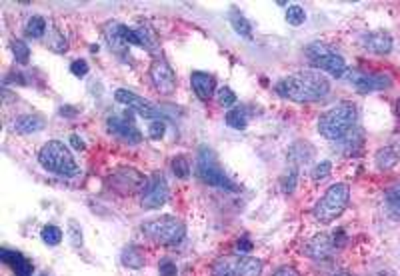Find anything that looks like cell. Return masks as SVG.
<instances>
[{
  "mask_svg": "<svg viewBox=\"0 0 400 276\" xmlns=\"http://www.w3.org/2000/svg\"><path fill=\"white\" fill-rule=\"evenodd\" d=\"M330 172H333V163L322 161L312 168V180H324L326 177H330Z\"/></svg>",
  "mask_w": 400,
  "mask_h": 276,
  "instance_id": "cell-37",
  "label": "cell"
},
{
  "mask_svg": "<svg viewBox=\"0 0 400 276\" xmlns=\"http://www.w3.org/2000/svg\"><path fill=\"white\" fill-rule=\"evenodd\" d=\"M63 230L58 227H54V225H47V227L42 228V232H40L42 243L48 244V246H58V244L63 243Z\"/></svg>",
  "mask_w": 400,
  "mask_h": 276,
  "instance_id": "cell-30",
  "label": "cell"
},
{
  "mask_svg": "<svg viewBox=\"0 0 400 276\" xmlns=\"http://www.w3.org/2000/svg\"><path fill=\"white\" fill-rule=\"evenodd\" d=\"M336 145L340 147L338 152H342L344 156H356V154H360V150L365 147V134H362L360 129H354L342 140H338Z\"/></svg>",
  "mask_w": 400,
  "mask_h": 276,
  "instance_id": "cell-18",
  "label": "cell"
},
{
  "mask_svg": "<svg viewBox=\"0 0 400 276\" xmlns=\"http://www.w3.org/2000/svg\"><path fill=\"white\" fill-rule=\"evenodd\" d=\"M360 44L374 54H388L392 50V36L383 31H374V33L362 34Z\"/></svg>",
  "mask_w": 400,
  "mask_h": 276,
  "instance_id": "cell-15",
  "label": "cell"
},
{
  "mask_svg": "<svg viewBox=\"0 0 400 276\" xmlns=\"http://www.w3.org/2000/svg\"><path fill=\"white\" fill-rule=\"evenodd\" d=\"M70 145L77 148V150H84V143L80 140L79 136H72V138H70Z\"/></svg>",
  "mask_w": 400,
  "mask_h": 276,
  "instance_id": "cell-45",
  "label": "cell"
},
{
  "mask_svg": "<svg viewBox=\"0 0 400 276\" xmlns=\"http://www.w3.org/2000/svg\"><path fill=\"white\" fill-rule=\"evenodd\" d=\"M47 33V20L42 17H32L29 22H26V34L31 38H40Z\"/></svg>",
  "mask_w": 400,
  "mask_h": 276,
  "instance_id": "cell-32",
  "label": "cell"
},
{
  "mask_svg": "<svg viewBox=\"0 0 400 276\" xmlns=\"http://www.w3.org/2000/svg\"><path fill=\"white\" fill-rule=\"evenodd\" d=\"M13 54H15L16 63L20 65H26L29 58H31V49L24 40H13Z\"/></svg>",
  "mask_w": 400,
  "mask_h": 276,
  "instance_id": "cell-34",
  "label": "cell"
},
{
  "mask_svg": "<svg viewBox=\"0 0 400 276\" xmlns=\"http://www.w3.org/2000/svg\"><path fill=\"white\" fill-rule=\"evenodd\" d=\"M312 154H314V150L312 147L308 145V143H304V140H298V143H294L290 150H288V161L292 166H301V164L308 163V161H312Z\"/></svg>",
  "mask_w": 400,
  "mask_h": 276,
  "instance_id": "cell-20",
  "label": "cell"
},
{
  "mask_svg": "<svg viewBox=\"0 0 400 276\" xmlns=\"http://www.w3.org/2000/svg\"><path fill=\"white\" fill-rule=\"evenodd\" d=\"M68 236H70V244L74 248H82V230L77 220H70L68 222Z\"/></svg>",
  "mask_w": 400,
  "mask_h": 276,
  "instance_id": "cell-36",
  "label": "cell"
},
{
  "mask_svg": "<svg viewBox=\"0 0 400 276\" xmlns=\"http://www.w3.org/2000/svg\"><path fill=\"white\" fill-rule=\"evenodd\" d=\"M191 84L192 90L196 92V97L200 98V100H210L212 95H214V90H216V81H214V76L208 74V72H200V70L192 72Z\"/></svg>",
  "mask_w": 400,
  "mask_h": 276,
  "instance_id": "cell-17",
  "label": "cell"
},
{
  "mask_svg": "<svg viewBox=\"0 0 400 276\" xmlns=\"http://www.w3.org/2000/svg\"><path fill=\"white\" fill-rule=\"evenodd\" d=\"M216 98H218V104L221 106H226V108H230V106H234L237 104V95L228 88V86H224V88H221L218 92H216Z\"/></svg>",
  "mask_w": 400,
  "mask_h": 276,
  "instance_id": "cell-35",
  "label": "cell"
},
{
  "mask_svg": "<svg viewBox=\"0 0 400 276\" xmlns=\"http://www.w3.org/2000/svg\"><path fill=\"white\" fill-rule=\"evenodd\" d=\"M159 273L160 276H176L178 275V268H176V264L173 260L162 259L159 264Z\"/></svg>",
  "mask_w": 400,
  "mask_h": 276,
  "instance_id": "cell-41",
  "label": "cell"
},
{
  "mask_svg": "<svg viewBox=\"0 0 400 276\" xmlns=\"http://www.w3.org/2000/svg\"><path fill=\"white\" fill-rule=\"evenodd\" d=\"M48 49L54 52H64L66 50V38L58 31H52V36L48 40Z\"/></svg>",
  "mask_w": 400,
  "mask_h": 276,
  "instance_id": "cell-39",
  "label": "cell"
},
{
  "mask_svg": "<svg viewBox=\"0 0 400 276\" xmlns=\"http://www.w3.org/2000/svg\"><path fill=\"white\" fill-rule=\"evenodd\" d=\"M164 132H166V127H164V122L162 120H152L150 122V127H148V136L152 138V140H160L162 136H164Z\"/></svg>",
  "mask_w": 400,
  "mask_h": 276,
  "instance_id": "cell-40",
  "label": "cell"
},
{
  "mask_svg": "<svg viewBox=\"0 0 400 276\" xmlns=\"http://www.w3.org/2000/svg\"><path fill=\"white\" fill-rule=\"evenodd\" d=\"M106 40H109V44H111V49L116 52V54H122V52H127V42L122 40V36L118 33V24L116 22H112L106 26Z\"/></svg>",
  "mask_w": 400,
  "mask_h": 276,
  "instance_id": "cell-27",
  "label": "cell"
},
{
  "mask_svg": "<svg viewBox=\"0 0 400 276\" xmlns=\"http://www.w3.org/2000/svg\"><path fill=\"white\" fill-rule=\"evenodd\" d=\"M272 276H301V273L294 266H280Z\"/></svg>",
  "mask_w": 400,
  "mask_h": 276,
  "instance_id": "cell-43",
  "label": "cell"
},
{
  "mask_svg": "<svg viewBox=\"0 0 400 276\" xmlns=\"http://www.w3.org/2000/svg\"><path fill=\"white\" fill-rule=\"evenodd\" d=\"M276 92L292 102H314L330 92V82L320 70H301L276 82Z\"/></svg>",
  "mask_w": 400,
  "mask_h": 276,
  "instance_id": "cell-1",
  "label": "cell"
},
{
  "mask_svg": "<svg viewBox=\"0 0 400 276\" xmlns=\"http://www.w3.org/2000/svg\"><path fill=\"white\" fill-rule=\"evenodd\" d=\"M296 179H298V168H296V166H290L288 174L282 179V193L290 195V193L294 190V186H296Z\"/></svg>",
  "mask_w": 400,
  "mask_h": 276,
  "instance_id": "cell-38",
  "label": "cell"
},
{
  "mask_svg": "<svg viewBox=\"0 0 400 276\" xmlns=\"http://www.w3.org/2000/svg\"><path fill=\"white\" fill-rule=\"evenodd\" d=\"M312 65L319 68L320 72L324 74H330V76H336V79H342L346 72H349V66L344 63V58L340 56V54H336V50L333 49L330 52H326V54H322L319 58H314V60H310Z\"/></svg>",
  "mask_w": 400,
  "mask_h": 276,
  "instance_id": "cell-13",
  "label": "cell"
},
{
  "mask_svg": "<svg viewBox=\"0 0 400 276\" xmlns=\"http://www.w3.org/2000/svg\"><path fill=\"white\" fill-rule=\"evenodd\" d=\"M40 276H48V275H40Z\"/></svg>",
  "mask_w": 400,
  "mask_h": 276,
  "instance_id": "cell-48",
  "label": "cell"
},
{
  "mask_svg": "<svg viewBox=\"0 0 400 276\" xmlns=\"http://www.w3.org/2000/svg\"><path fill=\"white\" fill-rule=\"evenodd\" d=\"M352 86L360 92H376V90H384L392 84V79L388 74H381V72H362V70H352L349 68V72L344 74Z\"/></svg>",
  "mask_w": 400,
  "mask_h": 276,
  "instance_id": "cell-9",
  "label": "cell"
},
{
  "mask_svg": "<svg viewBox=\"0 0 400 276\" xmlns=\"http://www.w3.org/2000/svg\"><path fill=\"white\" fill-rule=\"evenodd\" d=\"M239 262V276H260L262 275V260L255 257H237Z\"/></svg>",
  "mask_w": 400,
  "mask_h": 276,
  "instance_id": "cell-25",
  "label": "cell"
},
{
  "mask_svg": "<svg viewBox=\"0 0 400 276\" xmlns=\"http://www.w3.org/2000/svg\"><path fill=\"white\" fill-rule=\"evenodd\" d=\"M287 22L290 26H301V24H304V22H306V13H304L303 6H298V4L288 6Z\"/></svg>",
  "mask_w": 400,
  "mask_h": 276,
  "instance_id": "cell-33",
  "label": "cell"
},
{
  "mask_svg": "<svg viewBox=\"0 0 400 276\" xmlns=\"http://www.w3.org/2000/svg\"><path fill=\"white\" fill-rule=\"evenodd\" d=\"M356 129V106L351 102H340L319 118V132L326 138L338 143L351 130Z\"/></svg>",
  "mask_w": 400,
  "mask_h": 276,
  "instance_id": "cell-2",
  "label": "cell"
},
{
  "mask_svg": "<svg viewBox=\"0 0 400 276\" xmlns=\"http://www.w3.org/2000/svg\"><path fill=\"white\" fill-rule=\"evenodd\" d=\"M109 186L116 195L120 196H136L143 195L144 186L148 180L144 179L143 172H138L132 166H120L116 170H112V174L106 179Z\"/></svg>",
  "mask_w": 400,
  "mask_h": 276,
  "instance_id": "cell-7",
  "label": "cell"
},
{
  "mask_svg": "<svg viewBox=\"0 0 400 276\" xmlns=\"http://www.w3.org/2000/svg\"><path fill=\"white\" fill-rule=\"evenodd\" d=\"M136 33H138V36H141V49H146L150 50L152 54H157L159 52V38H157V34H154V31L150 29V26H141V29H136Z\"/></svg>",
  "mask_w": 400,
  "mask_h": 276,
  "instance_id": "cell-28",
  "label": "cell"
},
{
  "mask_svg": "<svg viewBox=\"0 0 400 276\" xmlns=\"http://www.w3.org/2000/svg\"><path fill=\"white\" fill-rule=\"evenodd\" d=\"M150 81L154 84V90L162 95V97H170L176 90V74L173 66L168 65L162 56L154 58V63L150 65Z\"/></svg>",
  "mask_w": 400,
  "mask_h": 276,
  "instance_id": "cell-10",
  "label": "cell"
},
{
  "mask_svg": "<svg viewBox=\"0 0 400 276\" xmlns=\"http://www.w3.org/2000/svg\"><path fill=\"white\" fill-rule=\"evenodd\" d=\"M120 260H122V264H125V266H128V268H134V270L143 268L144 264H146L144 252L138 248V246H134V244H128L127 248H122V252H120Z\"/></svg>",
  "mask_w": 400,
  "mask_h": 276,
  "instance_id": "cell-22",
  "label": "cell"
},
{
  "mask_svg": "<svg viewBox=\"0 0 400 276\" xmlns=\"http://www.w3.org/2000/svg\"><path fill=\"white\" fill-rule=\"evenodd\" d=\"M70 72H72L74 76H79V79H84V76L88 74V63H86V60H74V63L70 65Z\"/></svg>",
  "mask_w": 400,
  "mask_h": 276,
  "instance_id": "cell-42",
  "label": "cell"
},
{
  "mask_svg": "<svg viewBox=\"0 0 400 276\" xmlns=\"http://www.w3.org/2000/svg\"><path fill=\"white\" fill-rule=\"evenodd\" d=\"M237 250H239L240 254H242V252H250V250H253V244H250L248 238H240L239 243H237Z\"/></svg>",
  "mask_w": 400,
  "mask_h": 276,
  "instance_id": "cell-44",
  "label": "cell"
},
{
  "mask_svg": "<svg viewBox=\"0 0 400 276\" xmlns=\"http://www.w3.org/2000/svg\"><path fill=\"white\" fill-rule=\"evenodd\" d=\"M397 113H399V116H400V98H399V102H397Z\"/></svg>",
  "mask_w": 400,
  "mask_h": 276,
  "instance_id": "cell-46",
  "label": "cell"
},
{
  "mask_svg": "<svg viewBox=\"0 0 400 276\" xmlns=\"http://www.w3.org/2000/svg\"><path fill=\"white\" fill-rule=\"evenodd\" d=\"M38 161L48 172H54L58 177H74L79 172V164L72 152L61 140H48L38 152Z\"/></svg>",
  "mask_w": 400,
  "mask_h": 276,
  "instance_id": "cell-5",
  "label": "cell"
},
{
  "mask_svg": "<svg viewBox=\"0 0 400 276\" xmlns=\"http://www.w3.org/2000/svg\"><path fill=\"white\" fill-rule=\"evenodd\" d=\"M351 200V188L344 182H336L333 184L324 196L320 198L319 202L312 209V216L319 220L320 225H330L333 220H336L344 209L349 206Z\"/></svg>",
  "mask_w": 400,
  "mask_h": 276,
  "instance_id": "cell-4",
  "label": "cell"
},
{
  "mask_svg": "<svg viewBox=\"0 0 400 276\" xmlns=\"http://www.w3.org/2000/svg\"><path fill=\"white\" fill-rule=\"evenodd\" d=\"M212 276H239L237 257H223L212 264Z\"/></svg>",
  "mask_w": 400,
  "mask_h": 276,
  "instance_id": "cell-24",
  "label": "cell"
},
{
  "mask_svg": "<svg viewBox=\"0 0 400 276\" xmlns=\"http://www.w3.org/2000/svg\"><path fill=\"white\" fill-rule=\"evenodd\" d=\"M335 276H352V275H346V273H338V275H335Z\"/></svg>",
  "mask_w": 400,
  "mask_h": 276,
  "instance_id": "cell-47",
  "label": "cell"
},
{
  "mask_svg": "<svg viewBox=\"0 0 400 276\" xmlns=\"http://www.w3.org/2000/svg\"><path fill=\"white\" fill-rule=\"evenodd\" d=\"M336 244H338V241L333 234H319V236H314L310 243L306 244V254L314 260L328 259V257L335 254Z\"/></svg>",
  "mask_w": 400,
  "mask_h": 276,
  "instance_id": "cell-14",
  "label": "cell"
},
{
  "mask_svg": "<svg viewBox=\"0 0 400 276\" xmlns=\"http://www.w3.org/2000/svg\"><path fill=\"white\" fill-rule=\"evenodd\" d=\"M0 260H2L6 266L13 268L15 276H32L34 266H32L31 260L26 259V257H22L20 252L8 250V248H2V250H0Z\"/></svg>",
  "mask_w": 400,
  "mask_h": 276,
  "instance_id": "cell-16",
  "label": "cell"
},
{
  "mask_svg": "<svg viewBox=\"0 0 400 276\" xmlns=\"http://www.w3.org/2000/svg\"><path fill=\"white\" fill-rule=\"evenodd\" d=\"M106 129H109L111 134L122 138L128 145H138L143 140L141 130L134 127V120L128 118V114H125V116H111L106 120Z\"/></svg>",
  "mask_w": 400,
  "mask_h": 276,
  "instance_id": "cell-11",
  "label": "cell"
},
{
  "mask_svg": "<svg viewBox=\"0 0 400 276\" xmlns=\"http://www.w3.org/2000/svg\"><path fill=\"white\" fill-rule=\"evenodd\" d=\"M196 174L208 186H216V188H224V190H239V186L230 180V177L223 170V166L218 164L216 154L208 147L198 148Z\"/></svg>",
  "mask_w": 400,
  "mask_h": 276,
  "instance_id": "cell-6",
  "label": "cell"
},
{
  "mask_svg": "<svg viewBox=\"0 0 400 276\" xmlns=\"http://www.w3.org/2000/svg\"><path fill=\"white\" fill-rule=\"evenodd\" d=\"M141 230L150 243L159 244V246H175V244L182 243L186 236L184 222L176 216H168V214L144 220Z\"/></svg>",
  "mask_w": 400,
  "mask_h": 276,
  "instance_id": "cell-3",
  "label": "cell"
},
{
  "mask_svg": "<svg viewBox=\"0 0 400 276\" xmlns=\"http://www.w3.org/2000/svg\"><path fill=\"white\" fill-rule=\"evenodd\" d=\"M400 159V150L397 147H383L378 152H376V156H374V163L376 166L381 168V170H390L392 166H397Z\"/></svg>",
  "mask_w": 400,
  "mask_h": 276,
  "instance_id": "cell-23",
  "label": "cell"
},
{
  "mask_svg": "<svg viewBox=\"0 0 400 276\" xmlns=\"http://www.w3.org/2000/svg\"><path fill=\"white\" fill-rule=\"evenodd\" d=\"M173 170H175L176 179L186 180L191 177V161L184 154H178L173 159Z\"/></svg>",
  "mask_w": 400,
  "mask_h": 276,
  "instance_id": "cell-31",
  "label": "cell"
},
{
  "mask_svg": "<svg viewBox=\"0 0 400 276\" xmlns=\"http://www.w3.org/2000/svg\"><path fill=\"white\" fill-rule=\"evenodd\" d=\"M166 200H168V182L162 172H152L141 195V204L146 211H157L166 204Z\"/></svg>",
  "mask_w": 400,
  "mask_h": 276,
  "instance_id": "cell-8",
  "label": "cell"
},
{
  "mask_svg": "<svg viewBox=\"0 0 400 276\" xmlns=\"http://www.w3.org/2000/svg\"><path fill=\"white\" fill-rule=\"evenodd\" d=\"M114 98H116L120 104H125L128 108L136 111V113L144 116V118H148V120H159V111H157L152 104H148L143 97H138L136 92L127 90V88H118V90L114 92Z\"/></svg>",
  "mask_w": 400,
  "mask_h": 276,
  "instance_id": "cell-12",
  "label": "cell"
},
{
  "mask_svg": "<svg viewBox=\"0 0 400 276\" xmlns=\"http://www.w3.org/2000/svg\"><path fill=\"white\" fill-rule=\"evenodd\" d=\"M246 122H248V118H246V111L244 108H232L230 113L226 114V124L230 129L244 130L246 129Z\"/></svg>",
  "mask_w": 400,
  "mask_h": 276,
  "instance_id": "cell-29",
  "label": "cell"
},
{
  "mask_svg": "<svg viewBox=\"0 0 400 276\" xmlns=\"http://www.w3.org/2000/svg\"><path fill=\"white\" fill-rule=\"evenodd\" d=\"M384 209L392 220H400V182L392 184L384 193Z\"/></svg>",
  "mask_w": 400,
  "mask_h": 276,
  "instance_id": "cell-21",
  "label": "cell"
},
{
  "mask_svg": "<svg viewBox=\"0 0 400 276\" xmlns=\"http://www.w3.org/2000/svg\"><path fill=\"white\" fill-rule=\"evenodd\" d=\"M230 24H232L234 33L240 34L242 38H246V40L253 38V26H250V22H248L246 17H244L240 10H237V8L230 10Z\"/></svg>",
  "mask_w": 400,
  "mask_h": 276,
  "instance_id": "cell-26",
  "label": "cell"
},
{
  "mask_svg": "<svg viewBox=\"0 0 400 276\" xmlns=\"http://www.w3.org/2000/svg\"><path fill=\"white\" fill-rule=\"evenodd\" d=\"M45 118L42 116H36V114H24L20 118H16L15 122V132L18 134H32V132H38V130L45 129Z\"/></svg>",
  "mask_w": 400,
  "mask_h": 276,
  "instance_id": "cell-19",
  "label": "cell"
}]
</instances>
